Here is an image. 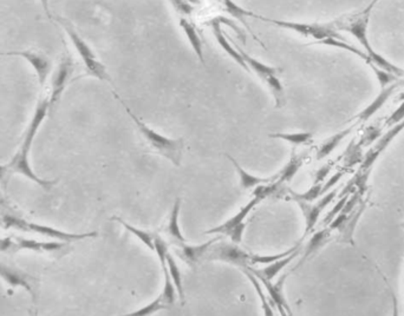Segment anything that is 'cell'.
<instances>
[{
	"instance_id": "1",
	"label": "cell",
	"mask_w": 404,
	"mask_h": 316,
	"mask_svg": "<svg viewBox=\"0 0 404 316\" xmlns=\"http://www.w3.org/2000/svg\"><path fill=\"white\" fill-rule=\"evenodd\" d=\"M50 109V93H49L47 86H45L42 90V95H40L38 102H37L33 116H32L28 129L25 132L22 145L17 151V154L12 158L11 162L8 164V169L11 171L12 175H22L24 177L31 180L32 182L37 183L39 187L47 190L51 189L52 187H55L57 184V181H47V180L38 177L35 174V171L32 170L31 164H30V151H31L32 143H33V139H35L36 135L38 132L39 127H42V124H43L44 120L47 117V111Z\"/></svg>"
},
{
	"instance_id": "2",
	"label": "cell",
	"mask_w": 404,
	"mask_h": 316,
	"mask_svg": "<svg viewBox=\"0 0 404 316\" xmlns=\"http://www.w3.org/2000/svg\"><path fill=\"white\" fill-rule=\"evenodd\" d=\"M0 216H1V227H4L5 229H12V230L26 232V234H35V235L49 237L54 241H61V242H77V241L93 239L98 236V232L74 234V232H63L56 228L26 220L23 216H20V214L12 208L10 202L1 195H0Z\"/></svg>"
},
{
	"instance_id": "3",
	"label": "cell",
	"mask_w": 404,
	"mask_h": 316,
	"mask_svg": "<svg viewBox=\"0 0 404 316\" xmlns=\"http://www.w3.org/2000/svg\"><path fill=\"white\" fill-rule=\"evenodd\" d=\"M371 8H366L363 11L350 15V16L341 17L339 19L332 22V26L336 31L349 32L361 42L362 45L366 49V54L369 56L373 64L378 69L383 70L388 74H395L396 77L404 76L403 70L394 65L391 63L388 62L387 59L383 58L381 54H377L370 45L369 39H368V23H369L370 15H371Z\"/></svg>"
},
{
	"instance_id": "4",
	"label": "cell",
	"mask_w": 404,
	"mask_h": 316,
	"mask_svg": "<svg viewBox=\"0 0 404 316\" xmlns=\"http://www.w3.org/2000/svg\"><path fill=\"white\" fill-rule=\"evenodd\" d=\"M114 97L125 108V111L130 116L134 124L137 125V130L140 132L144 141L149 144V147L152 148V150L155 151L156 154L161 155L162 157L168 159L173 166H181L183 150H185V141H183V139H169L167 136L161 135L159 132H156L154 129L148 127L143 120H140L137 116V113L129 108V105L125 103V100L121 98L118 93H114Z\"/></svg>"
},
{
	"instance_id": "5",
	"label": "cell",
	"mask_w": 404,
	"mask_h": 316,
	"mask_svg": "<svg viewBox=\"0 0 404 316\" xmlns=\"http://www.w3.org/2000/svg\"><path fill=\"white\" fill-rule=\"evenodd\" d=\"M56 20L62 25L64 31L66 32L68 37L70 38L72 45L79 54V57L82 58L84 65H86V71L90 76L98 78L100 81H107V83H113L111 78H110L109 72L103 64L98 61V56L93 52V49L88 45V42L84 39L78 35L77 31L75 30L74 26L69 23L68 20L63 19L61 17H57Z\"/></svg>"
},
{
	"instance_id": "6",
	"label": "cell",
	"mask_w": 404,
	"mask_h": 316,
	"mask_svg": "<svg viewBox=\"0 0 404 316\" xmlns=\"http://www.w3.org/2000/svg\"><path fill=\"white\" fill-rule=\"evenodd\" d=\"M205 261H220L228 263L239 268H249V267L259 264V256L254 253H249L239 247L237 243L220 242L213 243L205 256Z\"/></svg>"
},
{
	"instance_id": "7",
	"label": "cell",
	"mask_w": 404,
	"mask_h": 316,
	"mask_svg": "<svg viewBox=\"0 0 404 316\" xmlns=\"http://www.w3.org/2000/svg\"><path fill=\"white\" fill-rule=\"evenodd\" d=\"M256 19L263 20L265 23L273 24L280 29H286V30L303 35L305 38H312L315 40L313 42L315 44H320L329 38H342V35H339V32L334 30L332 24L295 23V22L266 18V17L259 16V15H257Z\"/></svg>"
},
{
	"instance_id": "8",
	"label": "cell",
	"mask_w": 404,
	"mask_h": 316,
	"mask_svg": "<svg viewBox=\"0 0 404 316\" xmlns=\"http://www.w3.org/2000/svg\"><path fill=\"white\" fill-rule=\"evenodd\" d=\"M69 243L61 241H37L22 236H8L0 239V254H16L20 251H32L38 254L59 253L62 251Z\"/></svg>"
},
{
	"instance_id": "9",
	"label": "cell",
	"mask_w": 404,
	"mask_h": 316,
	"mask_svg": "<svg viewBox=\"0 0 404 316\" xmlns=\"http://www.w3.org/2000/svg\"><path fill=\"white\" fill-rule=\"evenodd\" d=\"M239 51L245 59L246 65L249 66V71H252L253 74L261 79V81L272 93L273 98L276 100V108H281L285 104V91L284 86L281 84L279 76H278L279 70L266 65L261 61L249 56V54H246L245 51L241 49H239Z\"/></svg>"
},
{
	"instance_id": "10",
	"label": "cell",
	"mask_w": 404,
	"mask_h": 316,
	"mask_svg": "<svg viewBox=\"0 0 404 316\" xmlns=\"http://www.w3.org/2000/svg\"><path fill=\"white\" fill-rule=\"evenodd\" d=\"M263 198L258 195H253L252 200H249L247 205H244L239 212L226 221L225 223L220 224L218 227L212 228L207 230L206 234H218V235L227 236L231 241L237 244L242 242L244 232H245L246 219L249 216L253 209L256 208L261 203Z\"/></svg>"
},
{
	"instance_id": "11",
	"label": "cell",
	"mask_w": 404,
	"mask_h": 316,
	"mask_svg": "<svg viewBox=\"0 0 404 316\" xmlns=\"http://www.w3.org/2000/svg\"><path fill=\"white\" fill-rule=\"evenodd\" d=\"M0 278L11 288H22L31 295L33 302L38 297V281L35 276L20 269L18 267L0 262Z\"/></svg>"
},
{
	"instance_id": "12",
	"label": "cell",
	"mask_w": 404,
	"mask_h": 316,
	"mask_svg": "<svg viewBox=\"0 0 404 316\" xmlns=\"http://www.w3.org/2000/svg\"><path fill=\"white\" fill-rule=\"evenodd\" d=\"M74 61L71 58L70 54H64L54 74L50 86L47 88L50 93L51 109L54 108V105L57 104L59 100H61L66 85L74 74Z\"/></svg>"
},
{
	"instance_id": "13",
	"label": "cell",
	"mask_w": 404,
	"mask_h": 316,
	"mask_svg": "<svg viewBox=\"0 0 404 316\" xmlns=\"http://www.w3.org/2000/svg\"><path fill=\"white\" fill-rule=\"evenodd\" d=\"M0 56H17L25 59L30 63L36 72V77L38 81L40 89L43 90L47 86V78L51 74V61L45 54L35 50L8 51V52H0Z\"/></svg>"
},
{
	"instance_id": "14",
	"label": "cell",
	"mask_w": 404,
	"mask_h": 316,
	"mask_svg": "<svg viewBox=\"0 0 404 316\" xmlns=\"http://www.w3.org/2000/svg\"><path fill=\"white\" fill-rule=\"evenodd\" d=\"M339 189H332L329 193L323 195L322 198L316 203H306V202H297L300 205L304 217H305V232L304 236L310 235L315 230L316 224L318 223L319 217L322 212L325 210L327 205L337 196Z\"/></svg>"
},
{
	"instance_id": "15",
	"label": "cell",
	"mask_w": 404,
	"mask_h": 316,
	"mask_svg": "<svg viewBox=\"0 0 404 316\" xmlns=\"http://www.w3.org/2000/svg\"><path fill=\"white\" fill-rule=\"evenodd\" d=\"M218 241L219 239H213L208 241V242L198 244V246H189V244H187V242L174 243L175 253L188 266L194 268L198 263L205 261V256H206L207 251L210 249V246L213 243L218 242Z\"/></svg>"
},
{
	"instance_id": "16",
	"label": "cell",
	"mask_w": 404,
	"mask_h": 316,
	"mask_svg": "<svg viewBox=\"0 0 404 316\" xmlns=\"http://www.w3.org/2000/svg\"><path fill=\"white\" fill-rule=\"evenodd\" d=\"M208 24H210L212 32H213L214 38L218 42L222 50L225 51L226 54H228L231 58L237 63L238 65L249 72V66L246 65L245 59L242 57V54H240L239 49H235L232 45V42L226 37L225 32L222 31V25L219 22L218 18L214 17L213 19L208 22Z\"/></svg>"
},
{
	"instance_id": "17",
	"label": "cell",
	"mask_w": 404,
	"mask_h": 316,
	"mask_svg": "<svg viewBox=\"0 0 404 316\" xmlns=\"http://www.w3.org/2000/svg\"><path fill=\"white\" fill-rule=\"evenodd\" d=\"M300 253V249L298 248L297 251H293L292 254L285 258H280L276 262L270 263L267 266L261 268V269H256L253 267L249 268H244V269L249 270L251 274L254 275L258 280H266V281H272L273 278H276L277 275L279 274L281 270L284 269L285 267L288 266V263H291L295 260L298 254Z\"/></svg>"
},
{
	"instance_id": "18",
	"label": "cell",
	"mask_w": 404,
	"mask_h": 316,
	"mask_svg": "<svg viewBox=\"0 0 404 316\" xmlns=\"http://www.w3.org/2000/svg\"><path fill=\"white\" fill-rule=\"evenodd\" d=\"M366 203L362 200L359 205L355 208L354 212H350L348 217H346L345 222L342 224V227L339 228V232L341 234V241L350 244H354V235L357 228L358 222L361 219L363 212L366 210Z\"/></svg>"
},
{
	"instance_id": "19",
	"label": "cell",
	"mask_w": 404,
	"mask_h": 316,
	"mask_svg": "<svg viewBox=\"0 0 404 316\" xmlns=\"http://www.w3.org/2000/svg\"><path fill=\"white\" fill-rule=\"evenodd\" d=\"M222 1L224 8H225L226 12L230 13L231 16L234 17L238 22H240L241 25L245 26L246 30L249 31L251 37H252L256 42H259L261 47L266 49L264 42H261V39L258 38L256 33L251 30L249 23H247V18H254V19H256L257 15L253 13V12L249 11V10H245V8H241V6H239V5H238L235 1H233V0H222Z\"/></svg>"
},
{
	"instance_id": "20",
	"label": "cell",
	"mask_w": 404,
	"mask_h": 316,
	"mask_svg": "<svg viewBox=\"0 0 404 316\" xmlns=\"http://www.w3.org/2000/svg\"><path fill=\"white\" fill-rule=\"evenodd\" d=\"M307 155H298L295 152V149L292 150L291 158L288 161V164L280 170L279 174L274 176V181L280 185H285L290 183L293 180L297 173L300 171V168L304 166V163L306 161Z\"/></svg>"
},
{
	"instance_id": "21",
	"label": "cell",
	"mask_w": 404,
	"mask_h": 316,
	"mask_svg": "<svg viewBox=\"0 0 404 316\" xmlns=\"http://www.w3.org/2000/svg\"><path fill=\"white\" fill-rule=\"evenodd\" d=\"M179 23L199 61H200L202 65L206 66V59H205V54H203V45H202L201 38H200V35H199L194 24L192 23L191 20L185 18V17L180 18Z\"/></svg>"
},
{
	"instance_id": "22",
	"label": "cell",
	"mask_w": 404,
	"mask_h": 316,
	"mask_svg": "<svg viewBox=\"0 0 404 316\" xmlns=\"http://www.w3.org/2000/svg\"><path fill=\"white\" fill-rule=\"evenodd\" d=\"M226 157L230 159V162L233 164L234 168L237 170L238 175H239V180H240L241 188L245 190L253 189V188H257L259 185L267 184V183H271V182L274 181V178H263L258 177V176H254V175L249 174V171H246L242 166L239 164V163L232 157L231 155L225 154Z\"/></svg>"
},
{
	"instance_id": "23",
	"label": "cell",
	"mask_w": 404,
	"mask_h": 316,
	"mask_svg": "<svg viewBox=\"0 0 404 316\" xmlns=\"http://www.w3.org/2000/svg\"><path fill=\"white\" fill-rule=\"evenodd\" d=\"M331 230L329 228H325V229H322V230H318V232H315L313 235H312L311 239L310 241L307 242L306 248H305V251H304L303 258L300 260V262L295 266V269L297 268H300L302 264H303L305 261H306L307 258L312 256V255L316 254L319 249H322L327 242H329V239L331 237Z\"/></svg>"
},
{
	"instance_id": "24",
	"label": "cell",
	"mask_w": 404,
	"mask_h": 316,
	"mask_svg": "<svg viewBox=\"0 0 404 316\" xmlns=\"http://www.w3.org/2000/svg\"><path fill=\"white\" fill-rule=\"evenodd\" d=\"M181 203H182V200L181 197H178L174 202V207L171 209V217H169V221H168L167 229H166V232L167 235L171 237L174 243H186V239L183 237L182 232L180 230L179 227V216H180V209H181Z\"/></svg>"
},
{
	"instance_id": "25",
	"label": "cell",
	"mask_w": 404,
	"mask_h": 316,
	"mask_svg": "<svg viewBox=\"0 0 404 316\" xmlns=\"http://www.w3.org/2000/svg\"><path fill=\"white\" fill-rule=\"evenodd\" d=\"M398 85L395 83V84L389 86V88H383L382 93L377 96L376 100H373V103L368 106V108L364 109L363 111L358 115L357 118L359 122H366V120H369L371 117L376 113L384 105L385 102L389 100V97L393 95L394 91L397 89Z\"/></svg>"
},
{
	"instance_id": "26",
	"label": "cell",
	"mask_w": 404,
	"mask_h": 316,
	"mask_svg": "<svg viewBox=\"0 0 404 316\" xmlns=\"http://www.w3.org/2000/svg\"><path fill=\"white\" fill-rule=\"evenodd\" d=\"M352 130V127H349V129H345V130H342V132H337L334 134V136H331L330 139H327L325 142L323 143L322 145L318 148V150L316 152V159L317 161H320V159H324V158L329 157L332 152H334L339 144L344 141V139L350 135V132Z\"/></svg>"
},
{
	"instance_id": "27",
	"label": "cell",
	"mask_w": 404,
	"mask_h": 316,
	"mask_svg": "<svg viewBox=\"0 0 404 316\" xmlns=\"http://www.w3.org/2000/svg\"><path fill=\"white\" fill-rule=\"evenodd\" d=\"M270 139H281L285 142L291 143L292 145H310L313 142V135L311 132H277V134H270Z\"/></svg>"
},
{
	"instance_id": "28",
	"label": "cell",
	"mask_w": 404,
	"mask_h": 316,
	"mask_svg": "<svg viewBox=\"0 0 404 316\" xmlns=\"http://www.w3.org/2000/svg\"><path fill=\"white\" fill-rule=\"evenodd\" d=\"M114 221H116L118 223L125 228V230H128L130 234L134 236H137V239H140L141 242L143 243L144 246L150 249V251H155V247H154V239H155V234L154 232H146V230H142V229H139V228L132 227V224L127 223L125 221L122 220L121 217L114 216Z\"/></svg>"
},
{
	"instance_id": "29",
	"label": "cell",
	"mask_w": 404,
	"mask_h": 316,
	"mask_svg": "<svg viewBox=\"0 0 404 316\" xmlns=\"http://www.w3.org/2000/svg\"><path fill=\"white\" fill-rule=\"evenodd\" d=\"M167 268L171 275V281L174 283L176 292H178V299H179L181 305L185 303V290H183L182 276H181V271L176 262H175L174 258L171 253L167 255Z\"/></svg>"
},
{
	"instance_id": "30",
	"label": "cell",
	"mask_w": 404,
	"mask_h": 316,
	"mask_svg": "<svg viewBox=\"0 0 404 316\" xmlns=\"http://www.w3.org/2000/svg\"><path fill=\"white\" fill-rule=\"evenodd\" d=\"M323 183L320 184H313L310 189L305 193H295L288 190V198L295 200V202H306V203H313L316 200H318L322 196Z\"/></svg>"
},
{
	"instance_id": "31",
	"label": "cell",
	"mask_w": 404,
	"mask_h": 316,
	"mask_svg": "<svg viewBox=\"0 0 404 316\" xmlns=\"http://www.w3.org/2000/svg\"><path fill=\"white\" fill-rule=\"evenodd\" d=\"M161 269L164 271V285L162 293L160 294V295L166 301V303L169 307H171V306H174L175 301L178 299V292H176L174 283L171 281V275H169V271H168L167 264L161 267Z\"/></svg>"
},
{
	"instance_id": "32",
	"label": "cell",
	"mask_w": 404,
	"mask_h": 316,
	"mask_svg": "<svg viewBox=\"0 0 404 316\" xmlns=\"http://www.w3.org/2000/svg\"><path fill=\"white\" fill-rule=\"evenodd\" d=\"M171 307L166 303V301L162 299L161 295H159L157 299L152 301L149 305L146 306V307H142V308L137 309L135 312L129 313V314H125V315L122 316H152L156 313L161 312L164 309H169Z\"/></svg>"
},
{
	"instance_id": "33",
	"label": "cell",
	"mask_w": 404,
	"mask_h": 316,
	"mask_svg": "<svg viewBox=\"0 0 404 316\" xmlns=\"http://www.w3.org/2000/svg\"><path fill=\"white\" fill-rule=\"evenodd\" d=\"M244 270V274L249 278V281L252 282V285H254V288L257 290V294L261 297V307H263V312H264V316H274V312H273L272 305H271V301L267 300V297L265 295L264 290H263V287H261V281L258 280L254 275L251 274L249 270Z\"/></svg>"
},
{
	"instance_id": "34",
	"label": "cell",
	"mask_w": 404,
	"mask_h": 316,
	"mask_svg": "<svg viewBox=\"0 0 404 316\" xmlns=\"http://www.w3.org/2000/svg\"><path fill=\"white\" fill-rule=\"evenodd\" d=\"M154 247H155V253L159 258L160 264L161 267L167 264V255L169 253L168 251V246L166 241H164L159 234H155V239H154Z\"/></svg>"
},
{
	"instance_id": "35",
	"label": "cell",
	"mask_w": 404,
	"mask_h": 316,
	"mask_svg": "<svg viewBox=\"0 0 404 316\" xmlns=\"http://www.w3.org/2000/svg\"><path fill=\"white\" fill-rule=\"evenodd\" d=\"M350 195H345V196H342L339 198V202L334 205V208L331 209L330 212H327V216L324 217L323 220V223L325 226H329L331 223V221L334 220V217L337 216L339 214L342 212L343 209H344V205H346V200L349 198Z\"/></svg>"
},
{
	"instance_id": "36",
	"label": "cell",
	"mask_w": 404,
	"mask_h": 316,
	"mask_svg": "<svg viewBox=\"0 0 404 316\" xmlns=\"http://www.w3.org/2000/svg\"><path fill=\"white\" fill-rule=\"evenodd\" d=\"M171 6L175 8L181 16H189L193 13V8L187 0H169Z\"/></svg>"
},
{
	"instance_id": "37",
	"label": "cell",
	"mask_w": 404,
	"mask_h": 316,
	"mask_svg": "<svg viewBox=\"0 0 404 316\" xmlns=\"http://www.w3.org/2000/svg\"><path fill=\"white\" fill-rule=\"evenodd\" d=\"M218 18L219 22L222 25H227V26L232 27V30H233L234 33L238 35V38L241 39V42H246V35L242 30H241L240 26H237V24H234L232 20L227 19L225 17H217Z\"/></svg>"
},
{
	"instance_id": "38",
	"label": "cell",
	"mask_w": 404,
	"mask_h": 316,
	"mask_svg": "<svg viewBox=\"0 0 404 316\" xmlns=\"http://www.w3.org/2000/svg\"><path fill=\"white\" fill-rule=\"evenodd\" d=\"M343 176H344V171H339V173L332 175L330 180H329L327 183H323L322 196L323 195L329 193L330 190H332V188H334V187L337 185V183L341 181V178H342Z\"/></svg>"
},
{
	"instance_id": "39",
	"label": "cell",
	"mask_w": 404,
	"mask_h": 316,
	"mask_svg": "<svg viewBox=\"0 0 404 316\" xmlns=\"http://www.w3.org/2000/svg\"><path fill=\"white\" fill-rule=\"evenodd\" d=\"M404 120V100L403 103L396 109V111L394 112L393 115L390 116L389 118L388 122H387V125L389 127H394V125H396L397 123H400L402 120Z\"/></svg>"
},
{
	"instance_id": "40",
	"label": "cell",
	"mask_w": 404,
	"mask_h": 316,
	"mask_svg": "<svg viewBox=\"0 0 404 316\" xmlns=\"http://www.w3.org/2000/svg\"><path fill=\"white\" fill-rule=\"evenodd\" d=\"M331 166L332 164L331 163H327L325 166H322L320 169L317 170V173L315 175V181H313V184H320L323 182L325 181V178L329 176L331 171Z\"/></svg>"
},
{
	"instance_id": "41",
	"label": "cell",
	"mask_w": 404,
	"mask_h": 316,
	"mask_svg": "<svg viewBox=\"0 0 404 316\" xmlns=\"http://www.w3.org/2000/svg\"><path fill=\"white\" fill-rule=\"evenodd\" d=\"M13 175L11 174V171L8 169V164L6 166H0V184L1 187L6 190L8 188V183H10V180H11Z\"/></svg>"
},
{
	"instance_id": "42",
	"label": "cell",
	"mask_w": 404,
	"mask_h": 316,
	"mask_svg": "<svg viewBox=\"0 0 404 316\" xmlns=\"http://www.w3.org/2000/svg\"><path fill=\"white\" fill-rule=\"evenodd\" d=\"M40 4L43 6L44 12L47 13V18L52 19V15H51L50 8H49V0H40Z\"/></svg>"
},
{
	"instance_id": "43",
	"label": "cell",
	"mask_w": 404,
	"mask_h": 316,
	"mask_svg": "<svg viewBox=\"0 0 404 316\" xmlns=\"http://www.w3.org/2000/svg\"><path fill=\"white\" fill-rule=\"evenodd\" d=\"M391 316H400V310H398V303H397L396 297L393 294V314Z\"/></svg>"
},
{
	"instance_id": "44",
	"label": "cell",
	"mask_w": 404,
	"mask_h": 316,
	"mask_svg": "<svg viewBox=\"0 0 404 316\" xmlns=\"http://www.w3.org/2000/svg\"><path fill=\"white\" fill-rule=\"evenodd\" d=\"M29 316H38V312H37V310H32V309H30V310H29Z\"/></svg>"
},
{
	"instance_id": "45",
	"label": "cell",
	"mask_w": 404,
	"mask_h": 316,
	"mask_svg": "<svg viewBox=\"0 0 404 316\" xmlns=\"http://www.w3.org/2000/svg\"><path fill=\"white\" fill-rule=\"evenodd\" d=\"M401 227L403 228L404 229V222H402V223H401Z\"/></svg>"
},
{
	"instance_id": "46",
	"label": "cell",
	"mask_w": 404,
	"mask_h": 316,
	"mask_svg": "<svg viewBox=\"0 0 404 316\" xmlns=\"http://www.w3.org/2000/svg\"><path fill=\"white\" fill-rule=\"evenodd\" d=\"M0 227H1V216H0Z\"/></svg>"
},
{
	"instance_id": "47",
	"label": "cell",
	"mask_w": 404,
	"mask_h": 316,
	"mask_svg": "<svg viewBox=\"0 0 404 316\" xmlns=\"http://www.w3.org/2000/svg\"><path fill=\"white\" fill-rule=\"evenodd\" d=\"M403 288H404V280H403ZM404 316V315H403Z\"/></svg>"
},
{
	"instance_id": "48",
	"label": "cell",
	"mask_w": 404,
	"mask_h": 316,
	"mask_svg": "<svg viewBox=\"0 0 404 316\" xmlns=\"http://www.w3.org/2000/svg\"><path fill=\"white\" fill-rule=\"evenodd\" d=\"M403 85H404V83H403Z\"/></svg>"
}]
</instances>
